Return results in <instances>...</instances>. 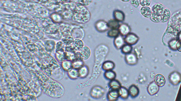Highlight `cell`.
Listing matches in <instances>:
<instances>
[{
    "instance_id": "1",
    "label": "cell",
    "mask_w": 181,
    "mask_h": 101,
    "mask_svg": "<svg viewBox=\"0 0 181 101\" xmlns=\"http://www.w3.org/2000/svg\"><path fill=\"white\" fill-rule=\"evenodd\" d=\"M73 18L76 22L85 23L89 22L90 20V14L85 6H79L74 10Z\"/></svg>"
},
{
    "instance_id": "2",
    "label": "cell",
    "mask_w": 181,
    "mask_h": 101,
    "mask_svg": "<svg viewBox=\"0 0 181 101\" xmlns=\"http://www.w3.org/2000/svg\"><path fill=\"white\" fill-rule=\"evenodd\" d=\"M105 93V90L102 87L96 85L93 87L90 90V95L93 98L99 99L103 97Z\"/></svg>"
},
{
    "instance_id": "3",
    "label": "cell",
    "mask_w": 181,
    "mask_h": 101,
    "mask_svg": "<svg viewBox=\"0 0 181 101\" xmlns=\"http://www.w3.org/2000/svg\"><path fill=\"white\" fill-rule=\"evenodd\" d=\"M96 30L100 33L106 32L109 29L108 23L102 20L97 21L95 25Z\"/></svg>"
},
{
    "instance_id": "4",
    "label": "cell",
    "mask_w": 181,
    "mask_h": 101,
    "mask_svg": "<svg viewBox=\"0 0 181 101\" xmlns=\"http://www.w3.org/2000/svg\"><path fill=\"white\" fill-rule=\"evenodd\" d=\"M124 40L126 43L132 46L138 42L139 40V38L135 34L130 33L126 36Z\"/></svg>"
},
{
    "instance_id": "5",
    "label": "cell",
    "mask_w": 181,
    "mask_h": 101,
    "mask_svg": "<svg viewBox=\"0 0 181 101\" xmlns=\"http://www.w3.org/2000/svg\"><path fill=\"white\" fill-rule=\"evenodd\" d=\"M124 59L127 64L131 66L135 65L138 63V59L136 54L131 53L126 54Z\"/></svg>"
},
{
    "instance_id": "6",
    "label": "cell",
    "mask_w": 181,
    "mask_h": 101,
    "mask_svg": "<svg viewBox=\"0 0 181 101\" xmlns=\"http://www.w3.org/2000/svg\"><path fill=\"white\" fill-rule=\"evenodd\" d=\"M181 76L178 72H173L169 76V81L172 85H176L181 81Z\"/></svg>"
},
{
    "instance_id": "7",
    "label": "cell",
    "mask_w": 181,
    "mask_h": 101,
    "mask_svg": "<svg viewBox=\"0 0 181 101\" xmlns=\"http://www.w3.org/2000/svg\"><path fill=\"white\" fill-rule=\"evenodd\" d=\"M159 86L156 84L154 81L151 82L148 86V92L151 96L156 94L159 91Z\"/></svg>"
},
{
    "instance_id": "8",
    "label": "cell",
    "mask_w": 181,
    "mask_h": 101,
    "mask_svg": "<svg viewBox=\"0 0 181 101\" xmlns=\"http://www.w3.org/2000/svg\"><path fill=\"white\" fill-rule=\"evenodd\" d=\"M118 30L120 35L122 36H126L128 34L130 33L131 31L130 26L126 23H122L120 24L118 28Z\"/></svg>"
},
{
    "instance_id": "9",
    "label": "cell",
    "mask_w": 181,
    "mask_h": 101,
    "mask_svg": "<svg viewBox=\"0 0 181 101\" xmlns=\"http://www.w3.org/2000/svg\"><path fill=\"white\" fill-rule=\"evenodd\" d=\"M165 9V7L161 4H156L152 7V11L153 13L160 15L161 16L162 14H163Z\"/></svg>"
},
{
    "instance_id": "10",
    "label": "cell",
    "mask_w": 181,
    "mask_h": 101,
    "mask_svg": "<svg viewBox=\"0 0 181 101\" xmlns=\"http://www.w3.org/2000/svg\"><path fill=\"white\" fill-rule=\"evenodd\" d=\"M114 44L116 49H121L125 45V41L123 36L121 35H119L116 37L114 40Z\"/></svg>"
},
{
    "instance_id": "11",
    "label": "cell",
    "mask_w": 181,
    "mask_h": 101,
    "mask_svg": "<svg viewBox=\"0 0 181 101\" xmlns=\"http://www.w3.org/2000/svg\"><path fill=\"white\" fill-rule=\"evenodd\" d=\"M120 88V87L116 86L110 87L108 93L111 97L115 98L116 99H118V98L120 97L119 89Z\"/></svg>"
},
{
    "instance_id": "12",
    "label": "cell",
    "mask_w": 181,
    "mask_h": 101,
    "mask_svg": "<svg viewBox=\"0 0 181 101\" xmlns=\"http://www.w3.org/2000/svg\"><path fill=\"white\" fill-rule=\"evenodd\" d=\"M79 77L80 78L84 79L87 77L89 75V70L88 66L84 65L78 70Z\"/></svg>"
},
{
    "instance_id": "13",
    "label": "cell",
    "mask_w": 181,
    "mask_h": 101,
    "mask_svg": "<svg viewBox=\"0 0 181 101\" xmlns=\"http://www.w3.org/2000/svg\"><path fill=\"white\" fill-rule=\"evenodd\" d=\"M128 91L129 94L132 98H135L139 95L140 92L139 88L135 85H132L131 86H130Z\"/></svg>"
},
{
    "instance_id": "14",
    "label": "cell",
    "mask_w": 181,
    "mask_h": 101,
    "mask_svg": "<svg viewBox=\"0 0 181 101\" xmlns=\"http://www.w3.org/2000/svg\"><path fill=\"white\" fill-rule=\"evenodd\" d=\"M154 81L159 87H163L166 83L164 77L161 74H158L154 77Z\"/></svg>"
},
{
    "instance_id": "15",
    "label": "cell",
    "mask_w": 181,
    "mask_h": 101,
    "mask_svg": "<svg viewBox=\"0 0 181 101\" xmlns=\"http://www.w3.org/2000/svg\"><path fill=\"white\" fill-rule=\"evenodd\" d=\"M61 67L64 71L67 72H69L73 68V62L67 60L63 61L61 64Z\"/></svg>"
},
{
    "instance_id": "16",
    "label": "cell",
    "mask_w": 181,
    "mask_h": 101,
    "mask_svg": "<svg viewBox=\"0 0 181 101\" xmlns=\"http://www.w3.org/2000/svg\"><path fill=\"white\" fill-rule=\"evenodd\" d=\"M113 15L115 20L119 22H123L124 20L125 16L124 13L122 11L116 10L114 11Z\"/></svg>"
},
{
    "instance_id": "17",
    "label": "cell",
    "mask_w": 181,
    "mask_h": 101,
    "mask_svg": "<svg viewBox=\"0 0 181 101\" xmlns=\"http://www.w3.org/2000/svg\"><path fill=\"white\" fill-rule=\"evenodd\" d=\"M115 66V63L111 61H106L104 62L102 65V68L105 71L112 70Z\"/></svg>"
},
{
    "instance_id": "18",
    "label": "cell",
    "mask_w": 181,
    "mask_h": 101,
    "mask_svg": "<svg viewBox=\"0 0 181 101\" xmlns=\"http://www.w3.org/2000/svg\"><path fill=\"white\" fill-rule=\"evenodd\" d=\"M81 53L83 59H87L90 55V48L87 46H84L83 48L80 51Z\"/></svg>"
},
{
    "instance_id": "19",
    "label": "cell",
    "mask_w": 181,
    "mask_h": 101,
    "mask_svg": "<svg viewBox=\"0 0 181 101\" xmlns=\"http://www.w3.org/2000/svg\"><path fill=\"white\" fill-rule=\"evenodd\" d=\"M73 45L77 51H81V50L84 47L83 41H82L80 39H75L74 40Z\"/></svg>"
},
{
    "instance_id": "20",
    "label": "cell",
    "mask_w": 181,
    "mask_h": 101,
    "mask_svg": "<svg viewBox=\"0 0 181 101\" xmlns=\"http://www.w3.org/2000/svg\"><path fill=\"white\" fill-rule=\"evenodd\" d=\"M141 13L147 18H150L152 11L148 7H143L140 9Z\"/></svg>"
},
{
    "instance_id": "21",
    "label": "cell",
    "mask_w": 181,
    "mask_h": 101,
    "mask_svg": "<svg viewBox=\"0 0 181 101\" xmlns=\"http://www.w3.org/2000/svg\"><path fill=\"white\" fill-rule=\"evenodd\" d=\"M119 95H120V97L122 99H127L129 97V91L125 87L121 86L119 89Z\"/></svg>"
},
{
    "instance_id": "22",
    "label": "cell",
    "mask_w": 181,
    "mask_h": 101,
    "mask_svg": "<svg viewBox=\"0 0 181 101\" xmlns=\"http://www.w3.org/2000/svg\"><path fill=\"white\" fill-rule=\"evenodd\" d=\"M69 77L72 79H76L79 78V71L76 69L73 68L70 71L68 72Z\"/></svg>"
},
{
    "instance_id": "23",
    "label": "cell",
    "mask_w": 181,
    "mask_h": 101,
    "mask_svg": "<svg viewBox=\"0 0 181 101\" xmlns=\"http://www.w3.org/2000/svg\"><path fill=\"white\" fill-rule=\"evenodd\" d=\"M76 52L65 51V60H69V61H72V62H73L74 60H75Z\"/></svg>"
},
{
    "instance_id": "24",
    "label": "cell",
    "mask_w": 181,
    "mask_h": 101,
    "mask_svg": "<svg viewBox=\"0 0 181 101\" xmlns=\"http://www.w3.org/2000/svg\"><path fill=\"white\" fill-rule=\"evenodd\" d=\"M171 13L168 9H165L163 14L161 15V22L164 23L166 22L170 19Z\"/></svg>"
},
{
    "instance_id": "25",
    "label": "cell",
    "mask_w": 181,
    "mask_h": 101,
    "mask_svg": "<svg viewBox=\"0 0 181 101\" xmlns=\"http://www.w3.org/2000/svg\"><path fill=\"white\" fill-rule=\"evenodd\" d=\"M104 76L106 79L111 81L113 79H115L116 75V73L114 71L109 70V71H106Z\"/></svg>"
},
{
    "instance_id": "26",
    "label": "cell",
    "mask_w": 181,
    "mask_h": 101,
    "mask_svg": "<svg viewBox=\"0 0 181 101\" xmlns=\"http://www.w3.org/2000/svg\"><path fill=\"white\" fill-rule=\"evenodd\" d=\"M66 45L63 41H59L56 44V52H64L65 51Z\"/></svg>"
},
{
    "instance_id": "27",
    "label": "cell",
    "mask_w": 181,
    "mask_h": 101,
    "mask_svg": "<svg viewBox=\"0 0 181 101\" xmlns=\"http://www.w3.org/2000/svg\"><path fill=\"white\" fill-rule=\"evenodd\" d=\"M56 47L55 43L53 40H47L45 43V47L48 51H52Z\"/></svg>"
},
{
    "instance_id": "28",
    "label": "cell",
    "mask_w": 181,
    "mask_h": 101,
    "mask_svg": "<svg viewBox=\"0 0 181 101\" xmlns=\"http://www.w3.org/2000/svg\"><path fill=\"white\" fill-rule=\"evenodd\" d=\"M107 23H108L109 28H110V29H118V28L120 25L119 24V22L116 20L115 19L110 20Z\"/></svg>"
},
{
    "instance_id": "29",
    "label": "cell",
    "mask_w": 181,
    "mask_h": 101,
    "mask_svg": "<svg viewBox=\"0 0 181 101\" xmlns=\"http://www.w3.org/2000/svg\"><path fill=\"white\" fill-rule=\"evenodd\" d=\"M119 34L120 33L118 29H111L107 33V36L111 38H116L119 36Z\"/></svg>"
},
{
    "instance_id": "30",
    "label": "cell",
    "mask_w": 181,
    "mask_h": 101,
    "mask_svg": "<svg viewBox=\"0 0 181 101\" xmlns=\"http://www.w3.org/2000/svg\"><path fill=\"white\" fill-rule=\"evenodd\" d=\"M84 65V62L83 60H76L73 62V68L79 70Z\"/></svg>"
},
{
    "instance_id": "31",
    "label": "cell",
    "mask_w": 181,
    "mask_h": 101,
    "mask_svg": "<svg viewBox=\"0 0 181 101\" xmlns=\"http://www.w3.org/2000/svg\"><path fill=\"white\" fill-rule=\"evenodd\" d=\"M51 19L55 23H60L62 20V18L60 14L58 13H53L50 16Z\"/></svg>"
},
{
    "instance_id": "32",
    "label": "cell",
    "mask_w": 181,
    "mask_h": 101,
    "mask_svg": "<svg viewBox=\"0 0 181 101\" xmlns=\"http://www.w3.org/2000/svg\"><path fill=\"white\" fill-rule=\"evenodd\" d=\"M132 49L133 48L131 45L126 44V45H124L121 48V52L124 54H127L131 53Z\"/></svg>"
},
{
    "instance_id": "33",
    "label": "cell",
    "mask_w": 181,
    "mask_h": 101,
    "mask_svg": "<svg viewBox=\"0 0 181 101\" xmlns=\"http://www.w3.org/2000/svg\"><path fill=\"white\" fill-rule=\"evenodd\" d=\"M178 40L174 39L171 40L168 42V46L170 49L173 50H177V44Z\"/></svg>"
},
{
    "instance_id": "34",
    "label": "cell",
    "mask_w": 181,
    "mask_h": 101,
    "mask_svg": "<svg viewBox=\"0 0 181 101\" xmlns=\"http://www.w3.org/2000/svg\"><path fill=\"white\" fill-rule=\"evenodd\" d=\"M150 19L154 23H159L161 22V16L152 13L151 15Z\"/></svg>"
},
{
    "instance_id": "35",
    "label": "cell",
    "mask_w": 181,
    "mask_h": 101,
    "mask_svg": "<svg viewBox=\"0 0 181 101\" xmlns=\"http://www.w3.org/2000/svg\"><path fill=\"white\" fill-rule=\"evenodd\" d=\"M55 57L57 60L59 62H62L65 60V52H56Z\"/></svg>"
},
{
    "instance_id": "36",
    "label": "cell",
    "mask_w": 181,
    "mask_h": 101,
    "mask_svg": "<svg viewBox=\"0 0 181 101\" xmlns=\"http://www.w3.org/2000/svg\"><path fill=\"white\" fill-rule=\"evenodd\" d=\"M74 40V38L72 37H66V38L63 39V41L65 44L66 46L71 45L73 43Z\"/></svg>"
},
{
    "instance_id": "37",
    "label": "cell",
    "mask_w": 181,
    "mask_h": 101,
    "mask_svg": "<svg viewBox=\"0 0 181 101\" xmlns=\"http://www.w3.org/2000/svg\"><path fill=\"white\" fill-rule=\"evenodd\" d=\"M109 87H112V86H118V87H121V85L120 83L116 79H113L111 80L109 83Z\"/></svg>"
},
{
    "instance_id": "38",
    "label": "cell",
    "mask_w": 181,
    "mask_h": 101,
    "mask_svg": "<svg viewBox=\"0 0 181 101\" xmlns=\"http://www.w3.org/2000/svg\"><path fill=\"white\" fill-rule=\"evenodd\" d=\"M151 4V0H140V5L142 7H148Z\"/></svg>"
},
{
    "instance_id": "39",
    "label": "cell",
    "mask_w": 181,
    "mask_h": 101,
    "mask_svg": "<svg viewBox=\"0 0 181 101\" xmlns=\"http://www.w3.org/2000/svg\"><path fill=\"white\" fill-rule=\"evenodd\" d=\"M131 5L135 8H138L140 5V0H130Z\"/></svg>"
},
{
    "instance_id": "40",
    "label": "cell",
    "mask_w": 181,
    "mask_h": 101,
    "mask_svg": "<svg viewBox=\"0 0 181 101\" xmlns=\"http://www.w3.org/2000/svg\"><path fill=\"white\" fill-rule=\"evenodd\" d=\"M92 0H81V3L83 6H87L92 3Z\"/></svg>"
},
{
    "instance_id": "41",
    "label": "cell",
    "mask_w": 181,
    "mask_h": 101,
    "mask_svg": "<svg viewBox=\"0 0 181 101\" xmlns=\"http://www.w3.org/2000/svg\"><path fill=\"white\" fill-rule=\"evenodd\" d=\"M177 49L178 51L181 52V41H178L177 44Z\"/></svg>"
},
{
    "instance_id": "42",
    "label": "cell",
    "mask_w": 181,
    "mask_h": 101,
    "mask_svg": "<svg viewBox=\"0 0 181 101\" xmlns=\"http://www.w3.org/2000/svg\"><path fill=\"white\" fill-rule=\"evenodd\" d=\"M107 99H108V100H109V101H116V100H117V99H116L115 98L111 97V96L109 94V93L107 94Z\"/></svg>"
},
{
    "instance_id": "43",
    "label": "cell",
    "mask_w": 181,
    "mask_h": 101,
    "mask_svg": "<svg viewBox=\"0 0 181 101\" xmlns=\"http://www.w3.org/2000/svg\"><path fill=\"white\" fill-rule=\"evenodd\" d=\"M178 39L179 41H181V31L178 34Z\"/></svg>"
},
{
    "instance_id": "44",
    "label": "cell",
    "mask_w": 181,
    "mask_h": 101,
    "mask_svg": "<svg viewBox=\"0 0 181 101\" xmlns=\"http://www.w3.org/2000/svg\"><path fill=\"white\" fill-rule=\"evenodd\" d=\"M121 1L124 2H128V1H130V0H121Z\"/></svg>"
}]
</instances>
